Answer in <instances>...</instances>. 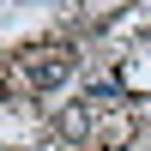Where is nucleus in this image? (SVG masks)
<instances>
[{
  "label": "nucleus",
  "mask_w": 151,
  "mask_h": 151,
  "mask_svg": "<svg viewBox=\"0 0 151 151\" xmlns=\"http://www.w3.org/2000/svg\"><path fill=\"white\" fill-rule=\"evenodd\" d=\"M67 73H73V60L60 55V48H55V55H36V60H24V85H30V91H55Z\"/></svg>",
  "instance_id": "nucleus-1"
}]
</instances>
